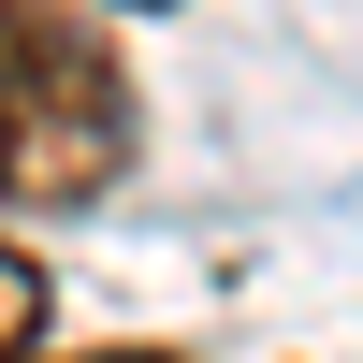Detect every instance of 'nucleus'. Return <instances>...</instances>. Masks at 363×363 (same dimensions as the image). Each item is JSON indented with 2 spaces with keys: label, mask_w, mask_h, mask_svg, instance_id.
Masks as SVG:
<instances>
[{
  "label": "nucleus",
  "mask_w": 363,
  "mask_h": 363,
  "mask_svg": "<svg viewBox=\"0 0 363 363\" xmlns=\"http://www.w3.org/2000/svg\"><path fill=\"white\" fill-rule=\"evenodd\" d=\"M44 306H58V291H44V262L0 233V363H15V349H44Z\"/></svg>",
  "instance_id": "2"
},
{
  "label": "nucleus",
  "mask_w": 363,
  "mask_h": 363,
  "mask_svg": "<svg viewBox=\"0 0 363 363\" xmlns=\"http://www.w3.org/2000/svg\"><path fill=\"white\" fill-rule=\"evenodd\" d=\"M145 87L87 0H0V218H73L131 174Z\"/></svg>",
  "instance_id": "1"
},
{
  "label": "nucleus",
  "mask_w": 363,
  "mask_h": 363,
  "mask_svg": "<svg viewBox=\"0 0 363 363\" xmlns=\"http://www.w3.org/2000/svg\"><path fill=\"white\" fill-rule=\"evenodd\" d=\"M15 363H189V349H15Z\"/></svg>",
  "instance_id": "3"
},
{
  "label": "nucleus",
  "mask_w": 363,
  "mask_h": 363,
  "mask_svg": "<svg viewBox=\"0 0 363 363\" xmlns=\"http://www.w3.org/2000/svg\"><path fill=\"white\" fill-rule=\"evenodd\" d=\"M87 15H102V29H116V15H174V0H87Z\"/></svg>",
  "instance_id": "4"
}]
</instances>
